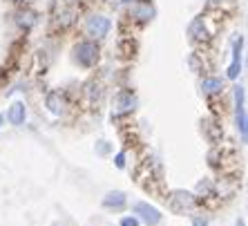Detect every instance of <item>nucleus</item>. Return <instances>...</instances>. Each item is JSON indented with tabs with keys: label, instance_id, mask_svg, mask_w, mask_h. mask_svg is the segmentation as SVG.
Masks as SVG:
<instances>
[{
	"label": "nucleus",
	"instance_id": "nucleus-1",
	"mask_svg": "<svg viewBox=\"0 0 248 226\" xmlns=\"http://www.w3.org/2000/svg\"><path fill=\"white\" fill-rule=\"evenodd\" d=\"M101 58V49L94 41H81L74 45V61L81 67H94Z\"/></svg>",
	"mask_w": 248,
	"mask_h": 226
},
{
	"label": "nucleus",
	"instance_id": "nucleus-2",
	"mask_svg": "<svg viewBox=\"0 0 248 226\" xmlns=\"http://www.w3.org/2000/svg\"><path fill=\"white\" fill-rule=\"evenodd\" d=\"M152 18H155V5H152L150 0H137L130 7V20H134V23L145 25V23H150Z\"/></svg>",
	"mask_w": 248,
	"mask_h": 226
},
{
	"label": "nucleus",
	"instance_id": "nucleus-3",
	"mask_svg": "<svg viewBox=\"0 0 248 226\" xmlns=\"http://www.w3.org/2000/svg\"><path fill=\"white\" fill-rule=\"evenodd\" d=\"M168 206L174 210V213H186L195 206V195L188 191H172L170 197H168Z\"/></svg>",
	"mask_w": 248,
	"mask_h": 226
},
{
	"label": "nucleus",
	"instance_id": "nucleus-4",
	"mask_svg": "<svg viewBox=\"0 0 248 226\" xmlns=\"http://www.w3.org/2000/svg\"><path fill=\"white\" fill-rule=\"evenodd\" d=\"M110 20L105 16H101V14H96V16H90L85 23V32L87 36H92V38H105V36L110 34Z\"/></svg>",
	"mask_w": 248,
	"mask_h": 226
},
{
	"label": "nucleus",
	"instance_id": "nucleus-5",
	"mask_svg": "<svg viewBox=\"0 0 248 226\" xmlns=\"http://www.w3.org/2000/svg\"><path fill=\"white\" fill-rule=\"evenodd\" d=\"M137 108V97L132 92H119L114 97V108H112V116H123Z\"/></svg>",
	"mask_w": 248,
	"mask_h": 226
},
{
	"label": "nucleus",
	"instance_id": "nucleus-6",
	"mask_svg": "<svg viewBox=\"0 0 248 226\" xmlns=\"http://www.w3.org/2000/svg\"><path fill=\"white\" fill-rule=\"evenodd\" d=\"M132 210L139 220H143L148 226H156L161 222V213H159L155 206H150V204H145V202H137L132 206Z\"/></svg>",
	"mask_w": 248,
	"mask_h": 226
},
{
	"label": "nucleus",
	"instance_id": "nucleus-7",
	"mask_svg": "<svg viewBox=\"0 0 248 226\" xmlns=\"http://www.w3.org/2000/svg\"><path fill=\"white\" fill-rule=\"evenodd\" d=\"M188 36L192 43H206L208 41V27H206V18L197 16L188 27Z\"/></svg>",
	"mask_w": 248,
	"mask_h": 226
},
{
	"label": "nucleus",
	"instance_id": "nucleus-8",
	"mask_svg": "<svg viewBox=\"0 0 248 226\" xmlns=\"http://www.w3.org/2000/svg\"><path fill=\"white\" fill-rule=\"evenodd\" d=\"M235 110H237V130L246 139V110H244V87H235Z\"/></svg>",
	"mask_w": 248,
	"mask_h": 226
},
{
	"label": "nucleus",
	"instance_id": "nucleus-9",
	"mask_svg": "<svg viewBox=\"0 0 248 226\" xmlns=\"http://www.w3.org/2000/svg\"><path fill=\"white\" fill-rule=\"evenodd\" d=\"M45 105L47 110L54 112V114H61V112L67 108V99H65V94L61 90H52V92L45 97Z\"/></svg>",
	"mask_w": 248,
	"mask_h": 226
},
{
	"label": "nucleus",
	"instance_id": "nucleus-10",
	"mask_svg": "<svg viewBox=\"0 0 248 226\" xmlns=\"http://www.w3.org/2000/svg\"><path fill=\"white\" fill-rule=\"evenodd\" d=\"M76 16H78L76 7L63 5V7H61V12L56 14V25H58L61 29H67V27H72V25L76 23Z\"/></svg>",
	"mask_w": 248,
	"mask_h": 226
},
{
	"label": "nucleus",
	"instance_id": "nucleus-11",
	"mask_svg": "<svg viewBox=\"0 0 248 226\" xmlns=\"http://www.w3.org/2000/svg\"><path fill=\"white\" fill-rule=\"evenodd\" d=\"M36 23H38V14L34 9H20V12H16V25L23 32H29Z\"/></svg>",
	"mask_w": 248,
	"mask_h": 226
},
{
	"label": "nucleus",
	"instance_id": "nucleus-12",
	"mask_svg": "<svg viewBox=\"0 0 248 226\" xmlns=\"http://www.w3.org/2000/svg\"><path fill=\"white\" fill-rule=\"evenodd\" d=\"M25 116H27V108H25V103H20V101H16V103L7 110V121L12 123V126H23Z\"/></svg>",
	"mask_w": 248,
	"mask_h": 226
},
{
	"label": "nucleus",
	"instance_id": "nucleus-13",
	"mask_svg": "<svg viewBox=\"0 0 248 226\" xmlns=\"http://www.w3.org/2000/svg\"><path fill=\"white\" fill-rule=\"evenodd\" d=\"M202 126H203V132H206L208 141H210V144H219L221 137H224V130H221L219 123L215 121V119H206Z\"/></svg>",
	"mask_w": 248,
	"mask_h": 226
},
{
	"label": "nucleus",
	"instance_id": "nucleus-14",
	"mask_svg": "<svg viewBox=\"0 0 248 226\" xmlns=\"http://www.w3.org/2000/svg\"><path fill=\"white\" fill-rule=\"evenodd\" d=\"M202 92L208 94V97H217V94L224 92V81L217 79V76H208L202 81Z\"/></svg>",
	"mask_w": 248,
	"mask_h": 226
},
{
	"label": "nucleus",
	"instance_id": "nucleus-15",
	"mask_svg": "<svg viewBox=\"0 0 248 226\" xmlns=\"http://www.w3.org/2000/svg\"><path fill=\"white\" fill-rule=\"evenodd\" d=\"M242 43L244 38L239 36V41H235V56H232V63L228 67V79H237L239 70H242Z\"/></svg>",
	"mask_w": 248,
	"mask_h": 226
},
{
	"label": "nucleus",
	"instance_id": "nucleus-16",
	"mask_svg": "<svg viewBox=\"0 0 248 226\" xmlns=\"http://www.w3.org/2000/svg\"><path fill=\"white\" fill-rule=\"evenodd\" d=\"M103 206L105 209H121V206H125V193H121V191L108 193L103 197Z\"/></svg>",
	"mask_w": 248,
	"mask_h": 226
},
{
	"label": "nucleus",
	"instance_id": "nucleus-17",
	"mask_svg": "<svg viewBox=\"0 0 248 226\" xmlns=\"http://www.w3.org/2000/svg\"><path fill=\"white\" fill-rule=\"evenodd\" d=\"M87 97H90V101H92V103L101 101V97H103V87H101V83H96V81L87 83Z\"/></svg>",
	"mask_w": 248,
	"mask_h": 226
},
{
	"label": "nucleus",
	"instance_id": "nucleus-18",
	"mask_svg": "<svg viewBox=\"0 0 248 226\" xmlns=\"http://www.w3.org/2000/svg\"><path fill=\"white\" fill-rule=\"evenodd\" d=\"M197 193H199V195H203V197H213V195H215V184L210 179L199 181V184H197Z\"/></svg>",
	"mask_w": 248,
	"mask_h": 226
},
{
	"label": "nucleus",
	"instance_id": "nucleus-19",
	"mask_svg": "<svg viewBox=\"0 0 248 226\" xmlns=\"http://www.w3.org/2000/svg\"><path fill=\"white\" fill-rule=\"evenodd\" d=\"M192 226H208V217H203V215H195V217H192Z\"/></svg>",
	"mask_w": 248,
	"mask_h": 226
},
{
	"label": "nucleus",
	"instance_id": "nucleus-20",
	"mask_svg": "<svg viewBox=\"0 0 248 226\" xmlns=\"http://www.w3.org/2000/svg\"><path fill=\"white\" fill-rule=\"evenodd\" d=\"M121 226H139V220L134 217V215H130V217H123Z\"/></svg>",
	"mask_w": 248,
	"mask_h": 226
},
{
	"label": "nucleus",
	"instance_id": "nucleus-21",
	"mask_svg": "<svg viewBox=\"0 0 248 226\" xmlns=\"http://www.w3.org/2000/svg\"><path fill=\"white\" fill-rule=\"evenodd\" d=\"M125 166V152H119L116 155V168H123Z\"/></svg>",
	"mask_w": 248,
	"mask_h": 226
},
{
	"label": "nucleus",
	"instance_id": "nucleus-22",
	"mask_svg": "<svg viewBox=\"0 0 248 226\" xmlns=\"http://www.w3.org/2000/svg\"><path fill=\"white\" fill-rule=\"evenodd\" d=\"M108 150H110V148H108V144H105V141H101V145H98V152H101V155H105Z\"/></svg>",
	"mask_w": 248,
	"mask_h": 226
},
{
	"label": "nucleus",
	"instance_id": "nucleus-23",
	"mask_svg": "<svg viewBox=\"0 0 248 226\" xmlns=\"http://www.w3.org/2000/svg\"><path fill=\"white\" fill-rule=\"evenodd\" d=\"M83 0H65V5H72V7H76V5H81Z\"/></svg>",
	"mask_w": 248,
	"mask_h": 226
},
{
	"label": "nucleus",
	"instance_id": "nucleus-24",
	"mask_svg": "<svg viewBox=\"0 0 248 226\" xmlns=\"http://www.w3.org/2000/svg\"><path fill=\"white\" fill-rule=\"evenodd\" d=\"M237 226H246V222H244V220H239V222H237Z\"/></svg>",
	"mask_w": 248,
	"mask_h": 226
},
{
	"label": "nucleus",
	"instance_id": "nucleus-25",
	"mask_svg": "<svg viewBox=\"0 0 248 226\" xmlns=\"http://www.w3.org/2000/svg\"><path fill=\"white\" fill-rule=\"evenodd\" d=\"M14 2H18V5H20V2H27V0H14Z\"/></svg>",
	"mask_w": 248,
	"mask_h": 226
},
{
	"label": "nucleus",
	"instance_id": "nucleus-26",
	"mask_svg": "<svg viewBox=\"0 0 248 226\" xmlns=\"http://www.w3.org/2000/svg\"><path fill=\"white\" fill-rule=\"evenodd\" d=\"M123 2H127V5H130V2H132V0H123Z\"/></svg>",
	"mask_w": 248,
	"mask_h": 226
},
{
	"label": "nucleus",
	"instance_id": "nucleus-27",
	"mask_svg": "<svg viewBox=\"0 0 248 226\" xmlns=\"http://www.w3.org/2000/svg\"><path fill=\"white\" fill-rule=\"evenodd\" d=\"M103 2H112V0H103Z\"/></svg>",
	"mask_w": 248,
	"mask_h": 226
},
{
	"label": "nucleus",
	"instance_id": "nucleus-28",
	"mask_svg": "<svg viewBox=\"0 0 248 226\" xmlns=\"http://www.w3.org/2000/svg\"><path fill=\"white\" fill-rule=\"evenodd\" d=\"M0 123H2V116H0Z\"/></svg>",
	"mask_w": 248,
	"mask_h": 226
}]
</instances>
